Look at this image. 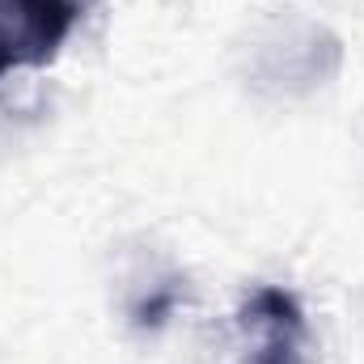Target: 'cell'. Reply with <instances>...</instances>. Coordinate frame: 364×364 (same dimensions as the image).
Listing matches in <instances>:
<instances>
[{"mask_svg": "<svg viewBox=\"0 0 364 364\" xmlns=\"http://www.w3.org/2000/svg\"><path fill=\"white\" fill-rule=\"evenodd\" d=\"M237 326L255 335L250 364H305V314L292 292L275 284L255 288L237 309Z\"/></svg>", "mask_w": 364, "mask_h": 364, "instance_id": "2", "label": "cell"}, {"mask_svg": "<svg viewBox=\"0 0 364 364\" xmlns=\"http://www.w3.org/2000/svg\"><path fill=\"white\" fill-rule=\"evenodd\" d=\"M4 73H13V60H9V51H4V43H0V77Z\"/></svg>", "mask_w": 364, "mask_h": 364, "instance_id": "4", "label": "cell"}, {"mask_svg": "<svg viewBox=\"0 0 364 364\" xmlns=\"http://www.w3.org/2000/svg\"><path fill=\"white\" fill-rule=\"evenodd\" d=\"M170 309H174V292L161 288V292H153V296L136 309V326H161V322L170 318Z\"/></svg>", "mask_w": 364, "mask_h": 364, "instance_id": "3", "label": "cell"}, {"mask_svg": "<svg viewBox=\"0 0 364 364\" xmlns=\"http://www.w3.org/2000/svg\"><path fill=\"white\" fill-rule=\"evenodd\" d=\"M77 21L81 0H0V43L13 68L51 64Z\"/></svg>", "mask_w": 364, "mask_h": 364, "instance_id": "1", "label": "cell"}]
</instances>
